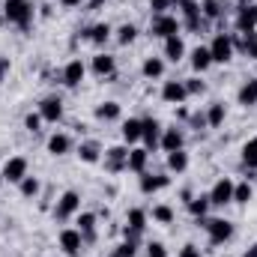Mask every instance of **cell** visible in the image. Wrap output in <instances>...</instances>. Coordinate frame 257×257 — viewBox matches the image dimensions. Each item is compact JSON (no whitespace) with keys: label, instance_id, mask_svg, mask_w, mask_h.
<instances>
[{"label":"cell","instance_id":"6da1fadb","mask_svg":"<svg viewBox=\"0 0 257 257\" xmlns=\"http://www.w3.org/2000/svg\"><path fill=\"white\" fill-rule=\"evenodd\" d=\"M3 15H6V21H12V24H30V18H33V3L30 0H6L3 3Z\"/></svg>","mask_w":257,"mask_h":257},{"label":"cell","instance_id":"7a4b0ae2","mask_svg":"<svg viewBox=\"0 0 257 257\" xmlns=\"http://www.w3.org/2000/svg\"><path fill=\"white\" fill-rule=\"evenodd\" d=\"M209 54H212V63H227L233 57V39L227 33H218L209 45Z\"/></svg>","mask_w":257,"mask_h":257},{"label":"cell","instance_id":"3957f363","mask_svg":"<svg viewBox=\"0 0 257 257\" xmlns=\"http://www.w3.org/2000/svg\"><path fill=\"white\" fill-rule=\"evenodd\" d=\"M233 189H236V183H233V180H227V177H221V180L212 186V192H209V203H212V206L233 203Z\"/></svg>","mask_w":257,"mask_h":257},{"label":"cell","instance_id":"277c9868","mask_svg":"<svg viewBox=\"0 0 257 257\" xmlns=\"http://www.w3.org/2000/svg\"><path fill=\"white\" fill-rule=\"evenodd\" d=\"M203 227H206V233H209V239L218 245V242H227L230 236H233V224L230 221H224V218H209V221H203Z\"/></svg>","mask_w":257,"mask_h":257},{"label":"cell","instance_id":"5b68a950","mask_svg":"<svg viewBox=\"0 0 257 257\" xmlns=\"http://www.w3.org/2000/svg\"><path fill=\"white\" fill-rule=\"evenodd\" d=\"M81 245H84V233H81L78 227H66V230H60V248H63L69 257L78 254Z\"/></svg>","mask_w":257,"mask_h":257},{"label":"cell","instance_id":"8992f818","mask_svg":"<svg viewBox=\"0 0 257 257\" xmlns=\"http://www.w3.org/2000/svg\"><path fill=\"white\" fill-rule=\"evenodd\" d=\"M24 177H27V159L12 156V159L3 165V180H6V183H21Z\"/></svg>","mask_w":257,"mask_h":257},{"label":"cell","instance_id":"52a82bcc","mask_svg":"<svg viewBox=\"0 0 257 257\" xmlns=\"http://www.w3.org/2000/svg\"><path fill=\"white\" fill-rule=\"evenodd\" d=\"M78 209H81V194L78 192H63V197L57 200L54 215H57V218H69V215H75Z\"/></svg>","mask_w":257,"mask_h":257},{"label":"cell","instance_id":"ba28073f","mask_svg":"<svg viewBox=\"0 0 257 257\" xmlns=\"http://www.w3.org/2000/svg\"><path fill=\"white\" fill-rule=\"evenodd\" d=\"M39 117H42L45 123H57V120L63 117V102H60L57 96L42 99V105H39Z\"/></svg>","mask_w":257,"mask_h":257},{"label":"cell","instance_id":"9c48e42d","mask_svg":"<svg viewBox=\"0 0 257 257\" xmlns=\"http://www.w3.org/2000/svg\"><path fill=\"white\" fill-rule=\"evenodd\" d=\"M153 33L162 36V39H168V36H177V33H180V24H177V18H171V15H156V18H153Z\"/></svg>","mask_w":257,"mask_h":257},{"label":"cell","instance_id":"30bf717a","mask_svg":"<svg viewBox=\"0 0 257 257\" xmlns=\"http://www.w3.org/2000/svg\"><path fill=\"white\" fill-rule=\"evenodd\" d=\"M186 96H189V90H186L183 81H165V87H162V99L165 102L180 105V102H186Z\"/></svg>","mask_w":257,"mask_h":257},{"label":"cell","instance_id":"8fae6325","mask_svg":"<svg viewBox=\"0 0 257 257\" xmlns=\"http://www.w3.org/2000/svg\"><path fill=\"white\" fill-rule=\"evenodd\" d=\"M84 75H87V66L81 63V60H69L63 69V81L66 87H78L81 81H84Z\"/></svg>","mask_w":257,"mask_h":257},{"label":"cell","instance_id":"7c38bea8","mask_svg":"<svg viewBox=\"0 0 257 257\" xmlns=\"http://www.w3.org/2000/svg\"><path fill=\"white\" fill-rule=\"evenodd\" d=\"M165 57H168V60H174V63L186 57V42L180 39V33H177V36H168V39H165Z\"/></svg>","mask_w":257,"mask_h":257},{"label":"cell","instance_id":"4fadbf2b","mask_svg":"<svg viewBox=\"0 0 257 257\" xmlns=\"http://www.w3.org/2000/svg\"><path fill=\"white\" fill-rule=\"evenodd\" d=\"M147 162H150V150H144V147H138V150H128V162H126L128 171H135V174H144Z\"/></svg>","mask_w":257,"mask_h":257},{"label":"cell","instance_id":"5bb4252c","mask_svg":"<svg viewBox=\"0 0 257 257\" xmlns=\"http://www.w3.org/2000/svg\"><path fill=\"white\" fill-rule=\"evenodd\" d=\"M159 144L165 147V153L183 150V132H180V128H168V132H162V141H159Z\"/></svg>","mask_w":257,"mask_h":257},{"label":"cell","instance_id":"9a60e30c","mask_svg":"<svg viewBox=\"0 0 257 257\" xmlns=\"http://www.w3.org/2000/svg\"><path fill=\"white\" fill-rule=\"evenodd\" d=\"M141 141H144L147 147H156V144L162 141V126H159L156 120H144V132H141Z\"/></svg>","mask_w":257,"mask_h":257},{"label":"cell","instance_id":"2e32d148","mask_svg":"<svg viewBox=\"0 0 257 257\" xmlns=\"http://www.w3.org/2000/svg\"><path fill=\"white\" fill-rule=\"evenodd\" d=\"M141 132H144V120H126L123 123V141L126 144H138Z\"/></svg>","mask_w":257,"mask_h":257},{"label":"cell","instance_id":"e0dca14e","mask_svg":"<svg viewBox=\"0 0 257 257\" xmlns=\"http://www.w3.org/2000/svg\"><path fill=\"white\" fill-rule=\"evenodd\" d=\"M69 147H72V141H69L66 135H51V138H48V153H51V156H66Z\"/></svg>","mask_w":257,"mask_h":257},{"label":"cell","instance_id":"ac0fdd59","mask_svg":"<svg viewBox=\"0 0 257 257\" xmlns=\"http://www.w3.org/2000/svg\"><path fill=\"white\" fill-rule=\"evenodd\" d=\"M128 230L126 233H141L144 227H147V212L144 209H128Z\"/></svg>","mask_w":257,"mask_h":257},{"label":"cell","instance_id":"d6986e66","mask_svg":"<svg viewBox=\"0 0 257 257\" xmlns=\"http://www.w3.org/2000/svg\"><path fill=\"white\" fill-rule=\"evenodd\" d=\"M239 105H257V78H251V81H245L242 84V90H239Z\"/></svg>","mask_w":257,"mask_h":257},{"label":"cell","instance_id":"ffe728a7","mask_svg":"<svg viewBox=\"0 0 257 257\" xmlns=\"http://www.w3.org/2000/svg\"><path fill=\"white\" fill-rule=\"evenodd\" d=\"M192 66L197 72H206L209 66H212V54H209V48H194L192 51Z\"/></svg>","mask_w":257,"mask_h":257},{"label":"cell","instance_id":"44dd1931","mask_svg":"<svg viewBox=\"0 0 257 257\" xmlns=\"http://www.w3.org/2000/svg\"><path fill=\"white\" fill-rule=\"evenodd\" d=\"M224 114H227V108H224L221 102H212L209 111H206V123H209L212 128H218L221 123H224Z\"/></svg>","mask_w":257,"mask_h":257},{"label":"cell","instance_id":"7402d4cb","mask_svg":"<svg viewBox=\"0 0 257 257\" xmlns=\"http://www.w3.org/2000/svg\"><path fill=\"white\" fill-rule=\"evenodd\" d=\"M168 168H171V171H177V174H183V171L189 168V156H186L183 150H174V153H168Z\"/></svg>","mask_w":257,"mask_h":257},{"label":"cell","instance_id":"603a6c76","mask_svg":"<svg viewBox=\"0 0 257 257\" xmlns=\"http://www.w3.org/2000/svg\"><path fill=\"white\" fill-rule=\"evenodd\" d=\"M128 162V150L126 147H114V150H108V165L111 168H126Z\"/></svg>","mask_w":257,"mask_h":257},{"label":"cell","instance_id":"cb8c5ba5","mask_svg":"<svg viewBox=\"0 0 257 257\" xmlns=\"http://www.w3.org/2000/svg\"><path fill=\"white\" fill-rule=\"evenodd\" d=\"M96 117H99V120H117V117H120V105H117V102H102V105L96 108Z\"/></svg>","mask_w":257,"mask_h":257},{"label":"cell","instance_id":"d4e9b609","mask_svg":"<svg viewBox=\"0 0 257 257\" xmlns=\"http://www.w3.org/2000/svg\"><path fill=\"white\" fill-rule=\"evenodd\" d=\"M93 69H96V75H111V72H114V57H111V54L93 57Z\"/></svg>","mask_w":257,"mask_h":257},{"label":"cell","instance_id":"484cf974","mask_svg":"<svg viewBox=\"0 0 257 257\" xmlns=\"http://www.w3.org/2000/svg\"><path fill=\"white\" fill-rule=\"evenodd\" d=\"M162 72H165V60L162 57H147L144 60V75L147 78H159Z\"/></svg>","mask_w":257,"mask_h":257},{"label":"cell","instance_id":"4316f807","mask_svg":"<svg viewBox=\"0 0 257 257\" xmlns=\"http://www.w3.org/2000/svg\"><path fill=\"white\" fill-rule=\"evenodd\" d=\"M242 162H245L248 168H257V138L245 141V147H242Z\"/></svg>","mask_w":257,"mask_h":257},{"label":"cell","instance_id":"83f0119b","mask_svg":"<svg viewBox=\"0 0 257 257\" xmlns=\"http://www.w3.org/2000/svg\"><path fill=\"white\" fill-rule=\"evenodd\" d=\"M162 186H168V177H141V192H156V189H162Z\"/></svg>","mask_w":257,"mask_h":257},{"label":"cell","instance_id":"f1b7e54d","mask_svg":"<svg viewBox=\"0 0 257 257\" xmlns=\"http://www.w3.org/2000/svg\"><path fill=\"white\" fill-rule=\"evenodd\" d=\"M251 194H254L251 183H236V189H233V203H248Z\"/></svg>","mask_w":257,"mask_h":257},{"label":"cell","instance_id":"f546056e","mask_svg":"<svg viewBox=\"0 0 257 257\" xmlns=\"http://www.w3.org/2000/svg\"><path fill=\"white\" fill-rule=\"evenodd\" d=\"M93 227H96V215H93V212H81V215H78V230H81L84 236H90Z\"/></svg>","mask_w":257,"mask_h":257},{"label":"cell","instance_id":"4dcf8cb0","mask_svg":"<svg viewBox=\"0 0 257 257\" xmlns=\"http://www.w3.org/2000/svg\"><path fill=\"white\" fill-rule=\"evenodd\" d=\"M78 156H81L84 162H90V165H93V162H99V147L87 141V144H81V150H78Z\"/></svg>","mask_w":257,"mask_h":257},{"label":"cell","instance_id":"1f68e13d","mask_svg":"<svg viewBox=\"0 0 257 257\" xmlns=\"http://www.w3.org/2000/svg\"><path fill=\"white\" fill-rule=\"evenodd\" d=\"M18 186H21V194H24V197H36V194H39V180H36V177H24Z\"/></svg>","mask_w":257,"mask_h":257},{"label":"cell","instance_id":"d6a6232c","mask_svg":"<svg viewBox=\"0 0 257 257\" xmlns=\"http://www.w3.org/2000/svg\"><path fill=\"white\" fill-rule=\"evenodd\" d=\"M153 218H156L159 224H171V221H174V209H171V206H153Z\"/></svg>","mask_w":257,"mask_h":257},{"label":"cell","instance_id":"836d02e7","mask_svg":"<svg viewBox=\"0 0 257 257\" xmlns=\"http://www.w3.org/2000/svg\"><path fill=\"white\" fill-rule=\"evenodd\" d=\"M135 36H138V27H135V24H123V27L117 30V39H120V45L135 42Z\"/></svg>","mask_w":257,"mask_h":257},{"label":"cell","instance_id":"e575fe53","mask_svg":"<svg viewBox=\"0 0 257 257\" xmlns=\"http://www.w3.org/2000/svg\"><path fill=\"white\" fill-rule=\"evenodd\" d=\"M257 24V9L251 6V9H242V15H239V27L242 30H251Z\"/></svg>","mask_w":257,"mask_h":257},{"label":"cell","instance_id":"d590c367","mask_svg":"<svg viewBox=\"0 0 257 257\" xmlns=\"http://www.w3.org/2000/svg\"><path fill=\"white\" fill-rule=\"evenodd\" d=\"M108 36H111V27H108V24H96V27H93V33H90V39H93L96 45L108 42Z\"/></svg>","mask_w":257,"mask_h":257},{"label":"cell","instance_id":"8d00e7d4","mask_svg":"<svg viewBox=\"0 0 257 257\" xmlns=\"http://www.w3.org/2000/svg\"><path fill=\"white\" fill-rule=\"evenodd\" d=\"M206 206H209V194H206V197H197V200L189 203V209H192L194 215H203V212H206Z\"/></svg>","mask_w":257,"mask_h":257},{"label":"cell","instance_id":"74e56055","mask_svg":"<svg viewBox=\"0 0 257 257\" xmlns=\"http://www.w3.org/2000/svg\"><path fill=\"white\" fill-rule=\"evenodd\" d=\"M147 254L150 257H168V248H165L162 242H150V245H147Z\"/></svg>","mask_w":257,"mask_h":257},{"label":"cell","instance_id":"f35d334b","mask_svg":"<svg viewBox=\"0 0 257 257\" xmlns=\"http://www.w3.org/2000/svg\"><path fill=\"white\" fill-rule=\"evenodd\" d=\"M24 126L30 128V132H39V126H42V117H39V114H30V117L24 120Z\"/></svg>","mask_w":257,"mask_h":257},{"label":"cell","instance_id":"ab89813d","mask_svg":"<svg viewBox=\"0 0 257 257\" xmlns=\"http://www.w3.org/2000/svg\"><path fill=\"white\" fill-rule=\"evenodd\" d=\"M177 257H200V248H197V245H183Z\"/></svg>","mask_w":257,"mask_h":257},{"label":"cell","instance_id":"60d3db41","mask_svg":"<svg viewBox=\"0 0 257 257\" xmlns=\"http://www.w3.org/2000/svg\"><path fill=\"white\" fill-rule=\"evenodd\" d=\"M203 12H206V15H212V18H215V15H218V12H221V9H218V0H206V3H203Z\"/></svg>","mask_w":257,"mask_h":257},{"label":"cell","instance_id":"b9f144b4","mask_svg":"<svg viewBox=\"0 0 257 257\" xmlns=\"http://www.w3.org/2000/svg\"><path fill=\"white\" fill-rule=\"evenodd\" d=\"M168 6H171V0H153V9H156V15H165V12H168Z\"/></svg>","mask_w":257,"mask_h":257},{"label":"cell","instance_id":"7bdbcfd3","mask_svg":"<svg viewBox=\"0 0 257 257\" xmlns=\"http://www.w3.org/2000/svg\"><path fill=\"white\" fill-rule=\"evenodd\" d=\"M117 257H135V245H132V242H123L120 251H117Z\"/></svg>","mask_w":257,"mask_h":257},{"label":"cell","instance_id":"ee69618b","mask_svg":"<svg viewBox=\"0 0 257 257\" xmlns=\"http://www.w3.org/2000/svg\"><path fill=\"white\" fill-rule=\"evenodd\" d=\"M245 48H248V51H251V57H254V60H257V42H248V45H245Z\"/></svg>","mask_w":257,"mask_h":257},{"label":"cell","instance_id":"f6af8a7d","mask_svg":"<svg viewBox=\"0 0 257 257\" xmlns=\"http://www.w3.org/2000/svg\"><path fill=\"white\" fill-rule=\"evenodd\" d=\"M81 0H63V6H78Z\"/></svg>","mask_w":257,"mask_h":257},{"label":"cell","instance_id":"bcb514c9","mask_svg":"<svg viewBox=\"0 0 257 257\" xmlns=\"http://www.w3.org/2000/svg\"><path fill=\"white\" fill-rule=\"evenodd\" d=\"M245 257H257V245H254V248H248V254H245Z\"/></svg>","mask_w":257,"mask_h":257}]
</instances>
